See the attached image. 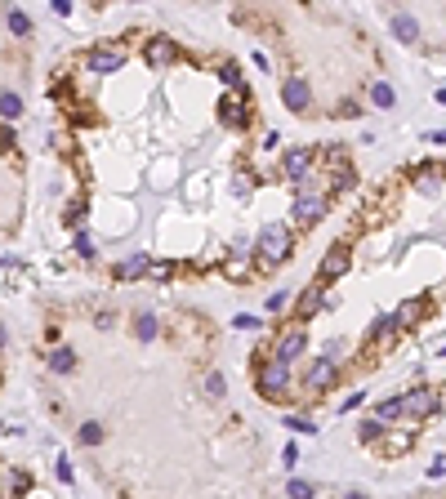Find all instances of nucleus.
Masks as SVG:
<instances>
[{
	"label": "nucleus",
	"mask_w": 446,
	"mask_h": 499,
	"mask_svg": "<svg viewBox=\"0 0 446 499\" xmlns=\"http://www.w3.org/2000/svg\"><path fill=\"white\" fill-rule=\"evenodd\" d=\"M152 277H156V281H170V277H174V263H170V259H165V263H152Z\"/></svg>",
	"instance_id": "nucleus-35"
},
{
	"label": "nucleus",
	"mask_w": 446,
	"mask_h": 499,
	"mask_svg": "<svg viewBox=\"0 0 446 499\" xmlns=\"http://www.w3.org/2000/svg\"><path fill=\"white\" fill-rule=\"evenodd\" d=\"M76 254H80V259H94V254H98V241L90 237V232H76Z\"/></svg>",
	"instance_id": "nucleus-28"
},
{
	"label": "nucleus",
	"mask_w": 446,
	"mask_h": 499,
	"mask_svg": "<svg viewBox=\"0 0 446 499\" xmlns=\"http://www.w3.org/2000/svg\"><path fill=\"white\" fill-rule=\"evenodd\" d=\"M294 432H317V424H312V419H299V414H290V419H286Z\"/></svg>",
	"instance_id": "nucleus-36"
},
{
	"label": "nucleus",
	"mask_w": 446,
	"mask_h": 499,
	"mask_svg": "<svg viewBox=\"0 0 446 499\" xmlns=\"http://www.w3.org/2000/svg\"><path fill=\"white\" fill-rule=\"evenodd\" d=\"M402 410H406L402 397H384V402L375 406V419H379V424H393V419H402Z\"/></svg>",
	"instance_id": "nucleus-20"
},
{
	"label": "nucleus",
	"mask_w": 446,
	"mask_h": 499,
	"mask_svg": "<svg viewBox=\"0 0 446 499\" xmlns=\"http://www.w3.org/2000/svg\"><path fill=\"white\" fill-rule=\"evenodd\" d=\"M233 326H237V330H259V321H255V317H250V312H241V317H237V321H233Z\"/></svg>",
	"instance_id": "nucleus-40"
},
{
	"label": "nucleus",
	"mask_w": 446,
	"mask_h": 499,
	"mask_svg": "<svg viewBox=\"0 0 446 499\" xmlns=\"http://www.w3.org/2000/svg\"><path fill=\"white\" fill-rule=\"evenodd\" d=\"M147 63H152V68H174V63H179V45L170 36L147 41Z\"/></svg>",
	"instance_id": "nucleus-12"
},
{
	"label": "nucleus",
	"mask_w": 446,
	"mask_h": 499,
	"mask_svg": "<svg viewBox=\"0 0 446 499\" xmlns=\"http://www.w3.org/2000/svg\"><path fill=\"white\" fill-rule=\"evenodd\" d=\"M299 227H312V223H322L326 219V196H317V192H299L294 196V214H290Z\"/></svg>",
	"instance_id": "nucleus-6"
},
{
	"label": "nucleus",
	"mask_w": 446,
	"mask_h": 499,
	"mask_svg": "<svg viewBox=\"0 0 446 499\" xmlns=\"http://www.w3.org/2000/svg\"><path fill=\"white\" fill-rule=\"evenodd\" d=\"M76 437H80V446H98V441H103V424L85 419V424H80V432H76Z\"/></svg>",
	"instance_id": "nucleus-24"
},
{
	"label": "nucleus",
	"mask_w": 446,
	"mask_h": 499,
	"mask_svg": "<svg viewBox=\"0 0 446 499\" xmlns=\"http://www.w3.org/2000/svg\"><path fill=\"white\" fill-rule=\"evenodd\" d=\"M255 249H259V263H268V268L286 263V259H290V249H294V241H290V227H286V223H268V227L259 232Z\"/></svg>",
	"instance_id": "nucleus-1"
},
{
	"label": "nucleus",
	"mask_w": 446,
	"mask_h": 499,
	"mask_svg": "<svg viewBox=\"0 0 446 499\" xmlns=\"http://www.w3.org/2000/svg\"><path fill=\"white\" fill-rule=\"evenodd\" d=\"M304 348H308V326L294 321V326L282 330V339L272 343V357H268V361H277V365H294V361L304 357Z\"/></svg>",
	"instance_id": "nucleus-2"
},
{
	"label": "nucleus",
	"mask_w": 446,
	"mask_h": 499,
	"mask_svg": "<svg viewBox=\"0 0 446 499\" xmlns=\"http://www.w3.org/2000/svg\"><path fill=\"white\" fill-rule=\"evenodd\" d=\"M143 272H152V254H129V259L117 263V281H134Z\"/></svg>",
	"instance_id": "nucleus-15"
},
{
	"label": "nucleus",
	"mask_w": 446,
	"mask_h": 499,
	"mask_svg": "<svg viewBox=\"0 0 446 499\" xmlns=\"http://www.w3.org/2000/svg\"><path fill=\"white\" fill-rule=\"evenodd\" d=\"M286 495H290V499H312V495H317V486H312V481H299V477H294L290 486H286Z\"/></svg>",
	"instance_id": "nucleus-29"
},
{
	"label": "nucleus",
	"mask_w": 446,
	"mask_h": 499,
	"mask_svg": "<svg viewBox=\"0 0 446 499\" xmlns=\"http://www.w3.org/2000/svg\"><path fill=\"white\" fill-rule=\"evenodd\" d=\"M18 116H23V98L18 94H14V90H5V94H0V121H18Z\"/></svg>",
	"instance_id": "nucleus-19"
},
{
	"label": "nucleus",
	"mask_w": 446,
	"mask_h": 499,
	"mask_svg": "<svg viewBox=\"0 0 446 499\" xmlns=\"http://www.w3.org/2000/svg\"><path fill=\"white\" fill-rule=\"evenodd\" d=\"M437 103H446V85H442V90H437Z\"/></svg>",
	"instance_id": "nucleus-44"
},
{
	"label": "nucleus",
	"mask_w": 446,
	"mask_h": 499,
	"mask_svg": "<svg viewBox=\"0 0 446 499\" xmlns=\"http://www.w3.org/2000/svg\"><path fill=\"white\" fill-rule=\"evenodd\" d=\"M330 183H335V188H357V174H353V165H335V174H330Z\"/></svg>",
	"instance_id": "nucleus-26"
},
{
	"label": "nucleus",
	"mask_w": 446,
	"mask_h": 499,
	"mask_svg": "<svg viewBox=\"0 0 446 499\" xmlns=\"http://www.w3.org/2000/svg\"><path fill=\"white\" fill-rule=\"evenodd\" d=\"M219 112H223V121H228V125H237V129H241V125H250V103H245V90H237V98H223V107H219Z\"/></svg>",
	"instance_id": "nucleus-14"
},
{
	"label": "nucleus",
	"mask_w": 446,
	"mask_h": 499,
	"mask_svg": "<svg viewBox=\"0 0 446 499\" xmlns=\"http://www.w3.org/2000/svg\"><path fill=\"white\" fill-rule=\"evenodd\" d=\"M250 188H255V178L245 174V170H241V174H233V192H237V196H250Z\"/></svg>",
	"instance_id": "nucleus-31"
},
{
	"label": "nucleus",
	"mask_w": 446,
	"mask_h": 499,
	"mask_svg": "<svg viewBox=\"0 0 446 499\" xmlns=\"http://www.w3.org/2000/svg\"><path fill=\"white\" fill-rule=\"evenodd\" d=\"M371 103L375 107H393V103H398V94H393L388 80H375V85H371Z\"/></svg>",
	"instance_id": "nucleus-22"
},
{
	"label": "nucleus",
	"mask_w": 446,
	"mask_h": 499,
	"mask_svg": "<svg viewBox=\"0 0 446 499\" xmlns=\"http://www.w3.org/2000/svg\"><path fill=\"white\" fill-rule=\"evenodd\" d=\"M228 277H233V281H245V277H250V268H245V263H228V268H223Z\"/></svg>",
	"instance_id": "nucleus-37"
},
{
	"label": "nucleus",
	"mask_w": 446,
	"mask_h": 499,
	"mask_svg": "<svg viewBox=\"0 0 446 499\" xmlns=\"http://www.w3.org/2000/svg\"><path fill=\"white\" fill-rule=\"evenodd\" d=\"M361 441H384V424H379V419H366V424H361Z\"/></svg>",
	"instance_id": "nucleus-30"
},
{
	"label": "nucleus",
	"mask_w": 446,
	"mask_h": 499,
	"mask_svg": "<svg viewBox=\"0 0 446 499\" xmlns=\"http://www.w3.org/2000/svg\"><path fill=\"white\" fill-rule=\"evenodd\" d=\"M290 388V365H277V361H268L259 370V392L263 397H282Z\"/></svg>",
	"instance_id": "nucleus-9"
},
{
	"label": "nucleus",
	"mask_w": 446,
	"mask_h": 499,
	"mask_svg": "<svg viewBox=\"0 0 446 499\" xmlns=\"http://www.w3.org/2000/svg\"><path fill=\"white\" fill-rule=\"evenodd\" d=\"M402 414H406V419H433V414L442 410V392L437 388H415V392H406L402 397Z\"/></svg>",
	"instance_id": "nucleus-3"
},
{
	"label": "nucleus",
	"mask_w": 446,
	"mask_h": 499,
	"mask_svg": "<svg viewBox=\"0 0 446 499\" xmlns=\"http://www.w3.org/2000/svg\"><path fill=\"white\" fill-rule=\"evenodd\" d=\"M206 392H210V397H223V392H228L223 375H206Z\"/></svg>",
	"instance_id": "nucleus-33"
},
{
	"label": "nucleus",
	"mask_w": 446,
	"mask_h": 499,
	"mask_svg": "<svg viewBox=\"0 0 446 499\" xmlns=\"http://www.w3.org/2000/svg\"><path fill=\"white\" fill-rule=\"evenodd\" d=\"M428 477H446V455H437L433 463H428Z\"/></svg>",
	"instance_id": "nucleus-39"
},
{
	"label": "nucleus",
	"mask_w": 446,
	"mask_h": 499,
	"mask_svg": "<svg viewBox=\"0 0 446 499\" xmlns=\"http://www.w3.org/2000/svg\"><path fill=\"white\" fill-rule=\"evenodd\" d=\"M282 103H286L290 112H299V116L312 107V90H308L304 76H286V80H282Z\"/></svg>",
	"instance_id": "nucleus-8"
},
{
	"label": "nucleus",
	"mask_w": 446,
	"mask_h": 499,
	"mask_svg": "<svg viewBox=\"0 0 446 499\" xmlns=\"http://www.w3.org/2000/svg\"><path fill=\"white\" fill-rule=\"evenodd\" d=\"M424 312H428V299L420 294V299H406V304L393 312V321H398V330H410V326L424 321Z\"/></svg>",
	"instance_id": "nucleus-13"
},
{
	"label": "nucleus",
	"mask_w": 446,
	"mask_h": 499,
	"mask_svg": "<svg viewBox=\"0 0 446 499\" xmlns=\"http://www.w3.org/2000/svg\"><path fill=\"white\" fill-rule=\"evenodd\" d=\"M410 446H415V437H410V432H393V437H384L379 441V451H384L388 459H398V455H406Z\"/></svg>",
	"instance_id": "nucleus-17"
},
{
	"label": "nucleus",
	"mask_w": 446,
	"mask_h": 499,
	"mask_svg": "<svg viewBox=\"0 0 446 499\" xmlns=\"http://www.w3.org/2000/svg\"><path fill=\"white\" fill-rule=\"evenodd\" d=\"M312 170V152L308 147H290V152L282 156V174L286 178H294V183H304V174Z\"/></svg>",
	"instance_id": "nucleus-11"
},
{
	"label": "nucleus",
	"mask_w": 446,
	"mask_h": 499,
	"mask_svg": "<svg viewBox=\"0 0 446 499\" xmlns=\"http://www.w3.org/2000/svg\"><path fill=\"white\" fill-rule=\"evenodd\" d=\"M0 147H14V129L5 121H0Z\"/></svg>",
	"instance_id": "nucleus-41"
},
{
	"label": "nucleus",
	"mask_w": 446,
	"mask_h": 499,
	"mask_svg": "<svg viewBox=\"0 0 446 499\" xmlns=\"http://www.w3.org/2000/svg\"><path fill=\"white\" fill-rule=\"evenodd\" d=\"M5 23H9L14 36H27V31H31V18H27L23 9H9V14H5Z\"/></svg>",
	"instance_id": "nucleus-25"
},
{
	"label": "nucleus",
	"mask_w": 446,
	"mask_h": 499,
	"mask_svg": "<svg viewBox=\"0 0 446 499\" xmlns=\"http://www.w3.org/2000/svg\"><path fill=\"white\" fill-rule=\"evenodd\" d=\"M398 335H402V330H398V321H393V317H375V326H371V343H375V339H379V343H393Z\"/></svg>",
	"instance_id": "nucleus-18"
},
{
	"label": "nucleus",
	"mask_w": 446,
	"mask_h": 499,
	"mask_svg": "<svg viewBox=\"0 0 446 499\" xmlns=\"http://www.w3.org/2000/svg\"><path fill=\"white\" fill-rule=\"evenodd\" d=\"M5 339H9V335H5V326H0V348H5Z\"/></svg>",
	"instance_id": "nucleus-45"
},
{
	"label": "nucleus",
	"mask_w": 446,
	"mask_h": 499,
	"mask_svg": "<svg viewBox=\"0 0 446 499\" xmlns=\"http://www.w3.org/2000/svg\"><path fill=\"white\" fill-rule=\"evenodd\" d=\"M85 68H90V76H117L125 68V54H121V49H112V45H94L85 54Z\"/></svg>",
	"instance_id": "nucleus-4"
},
{
	"label": "nucleus",
	"mask_w": 446,
	"mask_h": 499,
	"mask_svg": "<svg viewBox=\"0 0 446 499\" xmlns=\"http://www.w3.org/2000/svg\"><path fill=\"white\" fill-rule=\"evenodd\" d=\"M49 365H54L58 375H72L76 370V353L72 348H54V353H49Z\"/></svg>",
	"instance_id": "nucleus-21"
},
{
	"label": "nucleus",
	"mask_w": 446,
	"mask_h": 499,
	"mask_svg": "<svg viewBox=\"0 0 446 499\" xmlns=\"http://www.w3.org/2000/svg\"><path fill=\"white\" fill-rule=\"evenodd\" d=\"M335 116H344V121H357V116H361V107L353 103V98H344V103L335 107Z\"/></svg>",
	"instance_id": "nucleus-32"
},
{
	"label": "nucleus",
	"mask_w": 446,
	"mask_h": 499,
	"mask_svg": "<svg viewBox=\"0 0 446 499\" xmlns=\"http://www.w3.org/2000/svg\"><path fill=\"white\" fill-rule=\"evenodd\" d=\"M317 308H330V294H326V281H312V286L299 290V299H294V321H308Z\"/></svg>",
	"instance_id": "nucleus-5"
},
{
	"label": "nucleus",
	"mask_w": 446,
	"mask_h": 499,
	"mask_svg": "<svg viewBox=\"0 0 446 499\" xmlns=\"http://www.w3.org/2000/svg\"><path fill=\"white\" fill-rule=\"evenodd\" d=\"M361 402H366V392H353V397H344V406H339V410H344V414H349V410H357Z\"/></svg>",
	"instance_id": "nucleus-38"
},
{
	"label": "nucleus",
	"mask_w": 446,
	"mask_h": 499,
	"mask_svg": "<svg viewBox=\"0 0 446 499\" xmlns=\"http://www.w3.org/2000/svg\"><path fill=\"white\" fill-rule=\"evenodd\" d=\"M344 499H366V495H361V490H349V495H344Z\"/></svg>",
	"instance_id": "nucleus-43"
},
{
	"label": "nucleus",
	"mask_w": 446,
	"mask_h": 499,
	"mask_svg": "<svg viewBox=\"0 0 446 499\" xmlns=\"http://www.w3.org/2000/svg\"><path fill=\"white\" fill-rule=\"evenodd\" d=\"M393 36H398L402 45H415L420 41V23L410 18V14H393Z\"/></svg>",
	"instance_id": "nucleus-16"
},
{
	"label": "nucleus",
	"mask_w": 446,
	"mask_h": 499,
	"mask_svg": "<svg viewBox=\"0 0 446 499\" xmlns=\"http://www.w3.org/2000/svg\"><path fill=\"white\" fill-rule=\"evenodd\" d=\"M282 308H290V294H286V290L268 294V312H282Z\"/></svg>",
	"instance_id": "nucleus-34"
},
{
	"label": "nucleus",
	"mask_w": 446,
	"mask_h": 499,
	"mask_svg": "<svg viewBox=\"0 0 446 499\" xmlns=\"http://www.w3.org/2000/svg\"><path fill=\"white\" fill-rule=\"evenodd\" d=\"M349 263H353L349 245H330L326 259H322V268H317V281H335V277H344V272H349Z\"/></svg>",
	"instance_id": "nucleus-10"
},
{
	"label": "nucleus",
	"mask_w": 446,
	"mask_h": 499,
	"mask_svg": "<svg viewBox=\"0 0 446 499\" xmlns=\"http://www.w3.org/2000/svg\"><path fill=\"white\" fill-rule=\"evenodd\" d=\"M428 143H437V147H446V129H433V134H428Z\"/></svg>",
	"instance_id": "nucleus-42"
},
{
	"label": "nucleus",
	"mask_w": 446,
	"mask_h": 499,
	"mask_svg": "<svg viewBox=\"0 0 446 499\" xmlns=\"http://www.w3.org/2000/svg\"><path fill=\"white\" fill-rule=\"evenodd\" d=\"M134 335H139V343H152V339H156V317H152V312H139Z\"/></svg>",
	"instance_id": "nucleus-23"
},
{
	"label": "nucleus",
	"mask_w": 446,
	"mask_h": 499,
	"mask_svg": "<svg viewBox=\"0 0 446 499\" xmlns=\"http://www.w3.org/2000/svg\"><path fill=\"white\" fill-rule=\"evenodd\" d=\"M335 379H339V361L317 357V361H312L308 370H304V388H308V392H326L330 384H335Z\"/></svg>",
	"instance_id": "nucleus-7"
},
{
	"label": "nucleus",
	"mask_w": 446,
	"mask_h": 499,
	"mask_svg": "<svg viewBox=\"0 0 446 499\" xmlns=\"http://www.w3.org/2000/svg\"><path fill=\"white\" fill-rule=\"evenodd\" d=\"M219 80H223V85H233V90H245V85H241V68H237V63H219Z\"/></svg>",
	"instance_id": "nucleus-27"
}]
</instances>
